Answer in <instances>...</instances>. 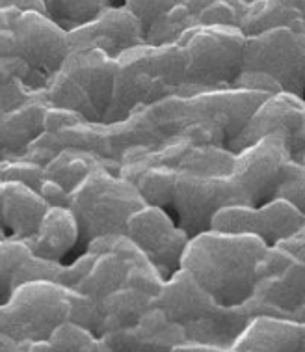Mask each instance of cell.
<instances>
[{
	"label": "cell",
	"mask_w": 305,
	"mask_h": 352,
	"mask_svg": "<svg viewBox=\"0 0 305 352\" xmlns=\"http://www.w3.org/2000/svg\"><path fill=\"white\" fill-rule=\"evenodd\" d=\"M2 237H6V233H4V231L0 230V239H2Z\"/></svg>",
	"instance_id": "8d00e7d4"
},
{
	"label": "cell",
	"mask_w": 305,
	"mask_h": 352,
	"mask_svg": "<svg viewBox=\"0 0 305 352\" xmlns=\"http://www.w3.org/2000/svg\"><path fill=\"white\" fill-rule=\"evenodd\" d=\"M39 91L43 88L21 58H0V112L17 109Z\"/></svg>",
	"instance_id": "83f0119b"
},
{
	"label": "cell",
	"mask_w": 305,
	"mask_h": 352,
	"mask_svg": "<svg viewBox=\"0 0 305 352\" xmlns=\"http://www.w3.org/2000/svg\"><path fill=\"white\" fill-rule=\"evenodd\" d=\"M114 0H47V15L71 32L99 17Z\"/></svg>",
	"instance_id": "f1b7e54d"
},
{
	"label": "cell",
	"mask_w": 305,
	"mask_h": 352,
	"mask_svg": "<svg viewBox=\"0 0 305 352\" xmlns=\"http://www.w3.org/2000/svg\"><path fill=\"white\" fill-rule=\"evenodd\" d=\"M305 99L291 91L270 94L249 116L244 129L229 144L233 153H238L249 144L261 140L264 136H283L291 148L294 160H300V131L304 122Z\"/></svg>",
	"instance_id": "9a60e30c"
},
{
	"label": "cell",
	"mask_w": 305,
	"mask_h": 352,
	"mask_svg": "<svg viewBox=\"0 0 305 352\" xmlns=\"http://www.w3.org/2000/svg\"><path fill=\"white\" fill-rule=\"evenodd\" d=\"M268 250L262 239L246 233L207 230L190 237L181 267L223 306H235L253 295L259 263Z\"/></svg>",
	"instance_id": "7a4b0ae2"
},
{
	"label": "cell",
	"mask_w": 305,
	"mask_h": 352,
	"mask_svg": "<svg viewBox=\"0 0 305 352\" xmlns=\"http://www.w3.org/2000/svg\"><path fill=\"white\" fill-rule=\"evenodd\" d=\"M49 204L23 181H0V230L6 237L30 239L38 231Z\"/></svg>",
	"instance_id": "cb8c5ba5"
},
{
	"label": "cell",
	"mask_w": 305,
	"mask_h": 352,
	"mask_svg": "<svg viewBox=\"0 0 305 352\" xmlns=\"http://www.w3.org/2000/svg\"><path fill=\"white\" fill-rule=\"evenodd\" d=\"M267 96L270 94L244 88L175 94L142 112L157 146L185 138L197 146L229 148Z\"/></svg>",
	"instance_id": "6da1fadb"
},
{
	"label": "cell",
	"mask_w": 305,
	"mask_h": 352,
	"mask_svg": "<svg viewBox=\"0 0 305 352\" xmlns=\"http://www.w3.org/2000/svg\"><path fill=\"white\" fill-rule=\"evenodd\" d=\"M179 0H123V4L142 21L144 28H147L159 21L166 12H170Z\"/></svg>",
	"instance_id": "d6a6232c"
},
{
	"label": "cell",
	"mask_w": 305,
	"mask_h": 352,
	"mask_svg": "<svg viewBox=\"0 0 305 352\" xmlns=\"http://www.w3.org/2000/svg\"><path fill=\"white\" fill-rule=\"evenodd\" d=\"M291 160L293 153L283 136H264L235 153L231 177L240 186L248 205L267 204L275 198Z\"/></svg>",
	"instance_id": "7c38bea8"
},
{
	"label": "cell",
	"mask_w": 305,
	"mask_h": 352,
	"mask_svg": "<svg viewBox=\"0 0 305 352\" xmlns=\"http://www.w3.org/2000/svg\"><path fill=\"white\" fill-rule=\"evenodd\" d=\"M62 263L49 261L34 254L23 239H0V304L10 298L15 289L34 280L60 282L64 272Z\"/></svg>",
	"instance_id": "44dd1931"
},
{
	"label": "cell",
	"mask_w": 305,
	"mask_h": 352,
	"mask_svg": "<svg viewBox=\"0 0 305 352\" xmlns=\"http://www.w3.org/2000/svg\"><path fill=\"white\" fill-rule=\"evenodd\" d=\"M278 82L281 91L305 94V21L246 34L244 67Z\"/></svg>",
	"instance_id": "9c48e42d"
},
{
	"label": "cell",
	"mask_w": 305,
	"mask_h": 352,
	"mask_svg": "<svg viewBox=\"0 0 305 352\" xmlns=\"http://www.w3.org/2000/svg\"><path fill=\"white\" fill-rule=\"evenodd\" d=\"M0 352H17V341L0 332Z\"/></svg>",
	"instance_id": "e575fe53"
},
{
	"label": "cell",
	"mask_w": 305,
	"mask_h": 352,
	"mask_svg": "<svg viewBox=\"0 0 305 352\" xmlns=\"http://www.w3.org/2000/svg\"><path fill=\"white\" fill-rule=\"evenodd\" d=\"M75 291L52 280L26 282L0 304V332L17 341H45L71 319Z\"/></svg>",
	"instance_id": "ba28073f"
},
{
	"label": "cell",
	"mask_w": 305,
	"mask_h": 352,
	"mask_svg": "<svg viewBox=\"0 0 305 352\" xmlns=\"http://www.w3.org/2000/svg\"><path fill=\"white\" fill-rule=\"evenodd\" d=\"M97 168H109L112 172L120 173V166L115 162L102 159L101 155L78 148H64L43 164V179L51 181L62 190L69 194L80 185L89 173Z\"/></svg>",
	"instance_id": "484cf974"
},
{
	"label": "cell",
	"mask_w": 305,
	"mask_h": 352,
	"mask_svg": "<svg viewBox=\"0 0 305 352\" xmlns=\"http://www.w3.org/2000/svg\"><path fill=\"white\" fill-rule=\"evenodd\" d=\"M125 235L146 254L164 280L181 269L186 244L190 241V235L168 209L159 205H144L134 212L128 218Z\"/></svg>",
	"instance_id": "4fadbf2b"
},
{
	"label": "cell",
	"mask_w": 305,
	"mask_h": 352,
	"mask_svg": "<svg viewBox=\"0 0 305 352\" xmlns=\"http://www.w3.org/2000/svg\"><path fill=\"white\" fill-rule=\"evenodd\" d=\"M71 49H101L115 60L123 52L146 43V28L125 4H112L88 25L67 32Z\"/></svg>",
	"instance_id": "ac0fdd59"
},
{
	"label": "cell",
	"mask_w": 305,
	"mask_h": 352,
	"mask_svg": "<svg viewBox=\"0 0 305 352\" xmlns=\"http://www.w3.org/2000/svg\"><path fill=\"white\" fill-rule=\"evenodd\" d=\"M248 4L246 0H179L170 12L147 28V43H175L186 30L196 26L242 28Z\"/></svg>",
	"instance_id": "2e32d148"
},
{
	"label": "cell",
	"mask_w": 305,
	"mask_h": 352,
	"mask_svg": "<svg viewBox=\"0 0 305 352\" xmlns=\"http://www.w3.org/2000/svg\"><path fill=\"white\" fill-rule=\"evenodd\" d=\"M259 314L305 319V226L291 237L268 246L249 296Z\"/></svg>",
	"instance_id": "52a82bcc"
},
{
	"label": "cell",
	"mask_w": 305,
	"mask_h": 352,
	"mask_svg": "<svg viewBox=\"0 0 305 352\" xmlns=\"http://www.w3.org/2000/svg\"><path fill=\"white\" fill-rule=\"evenodd\" d=\"M34 254L49 261L62 263L76 244H80V228L69 207L51 205L45 212L38 231L26 239Z\"/></svg>",
	"instance_id": "d4e9b609"
},
{
	"label": "cell",
	"mask_w": 305,
	"mask_h": 352,
	"mask_svg": "<svg viewBox=\"0 0 305 352\" xmlns=\"http://www.w3.org/2000/svg\"><path fill=\"white\" fill-rule=\"evenodd\" d=\"M246 204L240 186L229 175L179 172L172 209L175 220L194 237L210 230L212 218L227 205Z\"/></svg>",
	"instance_id": "30bf717a"
},
{
	"label": "cell",
	"mask_w": 305,
	"mask_h": 352,
	"mask_svg": "<svg viewBox=\"0 0 305 352\" xmlns=\"http://www.w3.org/2000/svg\"><path fill=\"white\" fill-rule=\"evenodd\" d=\"M304 327H305V319H304ZM304 352H305V349H304Z\"/></svg>",
	"instance_id": "ab89813d"
},
{
	"label": "cell",
	"mask_w": 305,
	"mask_h": 352,
	"mask_svg": "<svg viewBox=\"0 0 305 352\" xmlns=\"http://www.w3.org/2000/svg\"><path fill=\"white\" fill-rule=\"evenodd\" d=\"M115 60L101 49H71L43 90L51 107L73 110L89 122H104L114 96Z\"/></svg>",
	"instance_id": "277c9868"
},
{
	"label": "cell",
	"mask_w": 305,
	"mask_h": 352,
	"mask_svg": "<svg viewBox=\"0 0 305 352\" xmlns=\"http://www.w3.org/2000/svg\"><path fill=\"white\" fill-rule=\"evenodd\" d=\"M49 107L39 91L17 109L0 112V159L25 160L28 148L43 135Z\"/></svg>",
	"instance_id": "603a6c76"
},
{
	"label": "cell",
	"mask_w": 305,
	"mask_h": 352,
	"mask_svg": "<svg viewBox=\"0 0 305 352\" xmlns=\"http://www.w3.org/2000/svg\"><path fill=\"white\" fill-rule=\"evenodd\" d=\"M162 283L164 278L147 257L133 263L123 285L110 293L99 306L102 319L99 336L138 322L142 315L155 306Z\"/></svg>",
	"instance_id": "e0dca14e"
},
{
	"label": "cell",
	"mask_w": 305,
	"mask_h": 352,
	"mask_svg": "<svg viewBox=\"0 0 305 352\" xmlns=\"http://www.w3.org/2000/svg\"><path fill=\"white\" fill-rule=\"evenodd\" d=\"M175 94H186V52L175 43H142L115 58L114 96L104 123L120 122Z\"/></svg>",
	"instance_id": "3957f363"
},
{
	"label": "cell",
	"mask_w": 305,
	"mask_h": 352,
	"mask_svg": "<svg viewBox=\"0 0 305 352\" xmlns=\"http://www.w3.org/2000/svg\"><path fill=\"white\" fill-rule=\"evenodd\" d=\"M275 198L286 199L294 207H298L300 211L305 214V162L302 160H291V164L286 168L285 177L278 186Z\"/></svg>",
	"instance_id": "4dcf8cb0"
},
{
	"label": "cell",
	"mask_w": 305,
	"mask_h": 352,
	"mask_svg": "<svg viewBox=\"0 0 305 352\" xmlns=\"http://www.w3.org/2000/svg\"><path fill=\"white\" fill-rule=\"evenodd\" d=\"M51 352H106L101 338L75 320H64L49 338Z\"/></svg>",
	"instance_id": "f546056e"
},
{
	"label": "cell",
	"mask_w": 305,
	"mask_h": 352,
	"mask_svg": "<svg viewBox=\"0 0 305 352\" xmlns=\"http://www.w3.org/2000/svg\"><path fill=\"white\" fill-rule=\"evenodd\" d=\"M144 205L146 199L134 183L109 168H97L89 173L69 198L84 248L104 235L125 233L128 218Z\"/></svg>",
	"instance_id": "5b68a950"
},
{
	"label": "cell",
	"mask_w": 305,
	"mask_h": 352,
	"mask_svg": "<svg viewBox=\"0 0 305 352\" xmlns=\"http://www.w3.org/2000/svg\"><path fill=\"white\" fill-rule=\"evenodd\" d=\"M177 43L186 52V94L233 88L244 67L246 34L238 26H196Z\"/></svg>",
	"instance_id": "8992f818"
},
{
	"label": "cell",
	"mask_w": 305,
	"mask_h": 352,
	"mask_svg": "<svg viewBox=\"0 0 305 352\" xmlns=\"http://www.w3.org/2000/svg\"><path fill=\"white\" fill-rule=\"evenodd\" d=\"M6 6L19 8L21 12L34 10V12L47 13V0H0V8Z\"/></svg>",
	"instance_id": "836d02e7"
},
{
	"label": "cell",
	"mask_w": 305,
	"mask_h": 352,
	"mask_svg": "<svg viewBox=\"0 0 305 352\" xmlns=\"http://www.w3.org/2000/svg\"><path fill=\"white\" fill-rule=\"evenodd\" d=\"M305 226V214L291 201L273 198L261 205H227L214 214L210 230L246 233L262 239L268 246L291 237Z\"/></svg>",
	"instance_id": "5bb4252c"
},
{
	"label": "cell",
	"mask_w": 305,
	"mask_h": 352,
	"mask_svg": "<svg viewBox=\"0 0 305 352\" xmlns=\"http://www.w3.org/2000/svg\"><path fill=\"white\" fill-rule=\"evenodd\" d=\"M302 162H305V155H304V159H302Z\"/></svg>",
	"instance_id": "74e56055"
},
{
	"label": "cell",
	"mask_w": 305,
	"mask_h": 352,
	"mask_svg": "<svg viewBox=\"0 0 305 352\" xmlns=\"http://www.w3.org/2000/svg\"><path fill=\"white\" fill-rule=\"evenodd\" d=\"M305 21V0H253L242 19L244 34H257L275 26Z\"/></svg>",
	"instance_id": "4316f807"
},
{
	"label": "cell",
	"mask_w": 305,
	"mask_h": 352,
	"mask_svg": "<svg viewBox=\"0 0 305 352\" xmlns=\"http://www.w3.org/2000/svg\"><path fill=\"white\" fill-rule=\"evenodd\" d=\"M305 155V110H304V122H302V131H300V160Z\"/></svg>",
	"instance_id": "d590c367"
},
{
	"label": "cell",
	"mask_w": 305,
	"mask_h": 352,
	"mask_svg": "<svg viewBox=\"0 0 305 352\" xmlns=\"http://www.w3.org/2000/svg\"><path fill=\"white\" fill-rule=\"evenodd\" d=\"M106 352H173L186 341L185 328L152 306L133 327L99 336Z\"/></svg>",
	"instance_id": "d6986e66"
},
{
	"label": "cell",
	"mask_w": 305,
	"mask_h": 352,
	"mask_svg": "<svg viewBox=\"0 0 305 352\" xmlns=\"http://www.w3.org/2000/svg\"><path fill=\"white\" fill-rule=\"evenodd\" d=\"M246 2H253V0H246Z\"/></svg>",
	"instance_id": "f35d334b"
},
{
	"label": "cell",
	"mask_w": 305,
	"mask_h": 352,
	"mask_svg": "<svg viewBox=\"0 0 305 352\" xmlns=\"http://www.w3.org/2000/svg\"><path fill=\"white\" fill-rule=\"evenodd\" d=\"M15 56L21 58L30 69L41 88H47L69 54V39L62 26L43 12H17L13 19Z\"/></svg>",
	"instance_id": "8fae6325"
},
{
	"label": "cell",
	"mask_w": 305,
	"mask_h": 352,
	"mask_svg": "<svg viewBox=\"0 0 305 352\" xmlns=\"http://www.w3.org/2000/svg\"><path fill=\"white\" fill-rule=\"evenodd\" d=\"M304 322L291 317L259 314L236 338L231 352H304Z\"/></svg>",
	"instance_id": "7402d4cb"
},
{
	"label": "cell",
	"mask_w": 305,
	"mask_h": 352,
	"mask_svg": "<svg viewBox=\"0 0 305 352\" xmlns=\"http://www.w3.org/2000/svg\"><path fill=\"white\" fill-rule=\"evenodd\" d=\"M155 306L188 330L207 319L218 307V302L188 270L181 267L170 278H166L155 298Z\"/></svg>",
	"instance_id": "ffe728a7"
},
{
	"label": "cell",
	"mask_w": 305,
	"mask_h": 352,
	"mask_svg": "<svg viewBox=\"0 0 305 352\" xmlns=\"http://www.w3.org/2000/svg\"><path fill=\"white\" fill-rule=\"evenodd\" d=\"M0 181H23L39 190L43 181V166L32 160L0 159Z\"/></svg>",
	"instance_id": "1f68e13d"
}]
</instances>
